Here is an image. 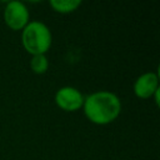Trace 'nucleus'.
I'll return each instance as SVG.
<instances>
[{
    "label": "nucleus",
    "instance_id": "f257e3e1",
    "mask_svg": "<svg viewBox=\"0 0 160 160\" xmlns=\"http://www.w3.org/2000/svg\"><path fill=\"white\" fill-rule=\"evenodd\" d=\"M81 109L90 122L95 125H108L120 115L121 100L115 92L99 90L85 96Z\"/></svg>",
    "mask_w": 160,
    "mask_h": 160
},
{
    "label": "nucleus",
    "instance_id": "39448f33",
    "mask_svg": "<svg viewBox=\"0 0 160 160\" xmlns=\"http://www.w3.org/2000/svg\"><path fill=\"white\" fill-rule=\"evenodd\" d=\"M159 89H160L159 75L154 71H148L138 76L132 86L135 96L142 100L151 99Z\"/></svg>",
    "mask_w": 160,
    "mask_h": 160
},
{
    "label": "nucleus",
    "instance_id": "f03ea898",
    "mask_svg": "<svg viewBox=\"0 0 160 160\" xmlns=\"http://www.w3.org/2000/svg\"><path fill=\"white\" fill-rule=\"evenodd\" d=\"M52 42V35L46 24L39 20H30L21 30V44L31 55H46Z\"/></svg>",
    "mask_w": 160,
    "mask_h": 160
},
{
    "label": "nucleus",
    "instance_id": "423d86ee",
    "mask_svg": "<svg viewBox=\"0 0 160 160\" xmlns=\"http://www.w3.org/2000/svg\"><path fill=\"white\" fill-rule=\"evenodd\" d=\"M49 4L52 8V10L56 12L70 14V12H74L81 5V1L80 0H50Z\"/></svg>",
    "mask_w": 160,
    "mask_h": 160
},
{
    "label": "nucleus",
    "instance_id": "0eeeda50",
    "mask_svg": "<svg viewBox=\"0 0 160 160\" xmlns=\"http://www.w3.org/2000/svg\"><path fill=\"white\" fill-rule=\"evenodd\" d=\"M30 69L32 72L41 75L45 74L49 69V60L46 55H32L30 60Z\"/></svg>",
    "mask_w": 160,
    "mask_h": 160
},
{
    "label": "nucleus",
    "instance_id": "7ed1b4c3",
    "mask_svg": "<svg viewBox=\"0 0 160 160\" xmlns=\"http://www.w3.org/2000/svg\"><path fill=\"white\" fill-rule=\"evenodd\" d=\"M4 21L14 31L22 30L30 21V12L22 1H9L4 9Z\"/></svg>",
    "mask_w": 160,
    "mask_h": 160
},
{
    "label": "nucleus",
    "instance_id": "20e7f679",
    "mask_svg": "<svg viewBox=\"0 0 160 160\" xmlns=\"http://www.w3.org/2000/svg\"><path fill=\"white\" fill-rule=\"evenodd\" d=\"M84 99H85L84 94L74 86H62L56 90L54 96L56 106L68 112H74L80 110L82 108Z\"/></svg>",
    "mask_w": 160,
    "mask_h": 160
}]
</instances>
